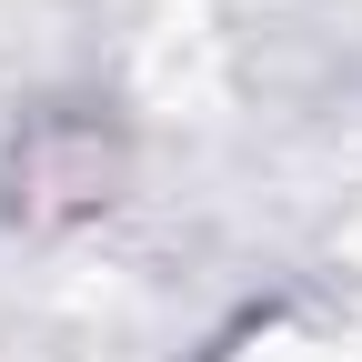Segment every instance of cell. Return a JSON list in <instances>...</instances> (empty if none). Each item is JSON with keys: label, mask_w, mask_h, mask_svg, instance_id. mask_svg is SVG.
Returning <instances> with one entry per match:
<instances>
[{"label": "cell", "mask_w": 362, "mask_h": 362, "mask_svg": "<svg viewBox=\"0 0 362 362\" xmlns=\"http://www.w3.org/2000/svg\"><path fill=\"white\" fill-rule=\"evenodd\" d=\"M111 141H101V131H90V121H40L30 131V141H21V211L30 221H51V211H90V202H111Z\"/></svg>", "instance_id": "obj_1"}]
</instances>
